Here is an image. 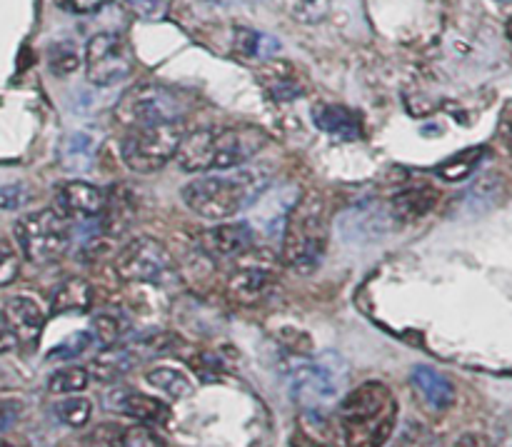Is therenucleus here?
I'll list each match as a JSON object with an SVG mask.
<instances>
[{
	"mask_svg": "<svg viewBox=\"0 0 512 447\" xmlns=\"http://www.w3.org/2000/svg\"><path fill=\"white\" fill-rule=\"evenodd\" d=\"M263 145L265 135L258 128H203L183 135L175 158L188 173L230 170L248 163Z\"/></svg>",
	"mask_w": 512,
	"mask_h": 447,
	"instance_id": "f257e3e1",
	"label": "nucleus"
},
{
	"mask_svg": "<svg viewBox=\"0 0 512 447\" xmlns=\"http://www.w3.org/2000/svg\"><path fill=\"white\" fill-rule=\"evenodd\" d=\"M398 403L388 385L363 383L340 403L338 423L350 447H383L393 435Z\"/></svg>",
	"mask_w": 512,
	"mask_h": 447,
	"instance_id": "f03ea898",
	"label": "nucleus"
},
{
	"mask_svg": "<svg viewBox=\"0 0 512 447\" xmlns=\"http://www.w3.org/2000/svg\"><path fill=\"white\" fill-rule=\"evenodd\" d=\"M268 185V173L260 168L210 175L185 185L183 203L205 220H228L248 208Z\"/></svg>",
	"mask_w": 512,
	"mask_h": 447,
	"instance_id": "7ed1b4c3",
	"label": "nucleus"
},
{
	"mask_svg": "<svg viewBox=\"0 0 512 447\" xmlns=\"http://www.w3.org/2000/svg\"><path fill=\"white\" fill-rule=\"evenodd\" d=\"M328 248V205L320 193H305L290 210L283 228V263L310 275L323 263Z\"/></svg>",
	"mask_w": 512,
	"mask_h": 447,
	"instance_id": "20e7f679",
	"label": "nucleus"
},
{
	"mask_svg": "<svg viewBox=\"0 0 512 447\" xmlns=\"http://www.w3.org/2000/svg\"><path fill=\"white\" fill-rule=\"evenodd\" d=\"M345 385H348V363L343 355L328 350L293 370L290 398L305 410H323L340 398Z\"/></svg>",
	"mask_w": 512,
	"mask_h": 447,
	"instance_id": "39448f33",
	"label": "nucleus"
},
{
	"mask_svg": "<svg viewBox=\"0 0 512 447\" xmlns=\"http://www.w3.org/2000/svg\"><path fill=\"white\" fill-rule=\"evenodd\" d=\"M15 240L25 260L33 265H48L68 250L70 223L55 208L38 210L15 223Z\"/></svg>",
	"mask_w": 512,
	"mask_h": 447,
	"instance_id": "423d86ee",
	"label": "nucleus"
},
{
	"mask_svg": "<svg viewBox=\"0 0 512 447\" xmlns=\"http://www.w3.org/2000/svg\"><path fill=\"white\" fill-rule=\"evenodd\" d=\"M183 135L180 120L133 128V133L123 140L125 165L135 173H155L175 158Z\"/></svg>",
	"mask_w": 512,
	"mask_h": 447,
	"instance_id": "0eeeda50",
	"label": "nucleus"
},
{
	"mask_svg": "<svg viewBox=\"0 0 512 447\" xmlns=\"http://www.w3.org/2000/svg\"><path fill=\"white\" fill-rule=\"evenodd\" d=\"M185 103L170 88L158 83H140L130 88L115 105V120L125 128H143L153 123L183 118Z\"/></svg>",
	"mask_w": 512,
	"mask_h": 447,
	"instance_id": "6e6552de",
	"label": "nucleus"
},
{
	"mask_svg": "<svg viewBox=\"0 0 512 447\" xmlns=\"http://www.w3.org/2000/svg\"><path fill=\"white\" fill-rule=\"evenodd\" d=\"M115 273L125 283L168 285L173 283L178 270H175L173 255L160 240L138 238L118 253Z\"/></svg>",
	"mask_w": 512,
	"mask_h": 447,
	"instance_id": "1a4fd4ad",
	"label": "nucleus"
},
{
	"mask_svg": "<svg viewBox=\"0 0 512 447\" xmlns=\"http://www.w3.org/2000/svg\"><path fill=\"white\" fill-rule=\"evenodd\" d=\"M85 73L98 88L120 83L133 73V53L128 43L115 33H98L85 48Z\"/></svg>",
	"mask_w": 512,
	"mask_h": 447,
	"instance_id": "9d476101",
	"label": "nucleus"
},
{
	"mask_svg": "<svg viewBox=\"0 0 512 447\" xmlns=\"http://www.w3.org/2000/svg\"><path fill=\"white\" fill-rule=\"evenodd\" d=\"M275 278V255L250 248L248 253L238 255V268L228 280V295L240 305H255L270 293Z\"/></svg>",
	"mask_w": 512,
	"mask_h": 447,
	"instance_id": "9b49d317",
	"label": "nucleus"
},
{
	"mask_svg": "<svg viewBox=\"0 0 512 447\" xmlns=\"http://www.w3.org/2000/svg\"><path fill=\"white\" fill-rule=\"evenodd\" d=\"M395 220L390 205L368 200V203L353 205L338 218V235L348 245H373L388 238L395 230Z\"/></svg>",
	"mask_w": 512,
	"mask_h": 447,
	"instance_id": "f8f14e48",
	"label": "nucleus"
},
{
	"mask_svg": "<svg viewBox=\"0 0 512 447\" xmlns=\"http://www.w3.org/2000/svg\"><path fill=\"white\" fill-rule=\"evenodd\" d=\"M300 200V188L293 183L283 185H268L258 198L250 203V220L255 233H263L268 238L275 235H283L285 220H288L290 210L295 208V203Z\"/></svg>",
	"mask_w": 512,
	"mask_h": 447,
	"instance_id": "ddd939ff",
	"label": "nucleus"
},
{
	"mask_svg": "<svg viewBox=\"0 0 512 447\" xmlns=\"http://www.w3.org/2000/svg\"><path fill=\"white\" fill-rule=\"evenodd\" d=\"M255 238L258 233L250 223H223L198 233V248L215 260L238 258L255 248Z\"/></svg>",
	"mask_w": 512,
	"mask_h": 447,
	"instance_id": "4468645a",
	"label": "nucleus"
},
{
	"mask_svg": "<svg viewBox=\"0 0 512 447\" xmlns=\"http://www.w3.org/2000/svg\"><path fill=\"white\" fill-rule=\"evenodd\" d=\"M105 205V190L83 180H68L55 190V210L68 220L98 218Z\"/></svg>",
	"mask_w": 512,
	"mask_h": 447,
	"instance_id": "2eb2a0df",
	"label": "nucleus"
},
{
	"mask_svg": "<svg viewBox=\"0 0 512 447\" xmlns=\"http://www.w3.org/2000/svg\"><path fill=\"white\" fill-rule=\"evenodd\" d=\"M310 115H313V123L335 140L353 143V140H358L360 135H363V128H360V115L355 113V110L345 108V105L318 103Z\"/></svg>",
	"mask_w": 512,
	"mask_h": 447,
	"instance_id": "dca6fc26",
	"label": "nucleus"
},
{
	"mask_svg": "<svg viewBox=\"0 0 512 447\" xmlns=\"http://www.w3.org/2000/svg\"><path fill=\"white\" fill-rule=\"evenodd\" d=\"M5 318H8V323L13 325L15 335H18L20 343H33L35 338L40 335V330H43V310L38 308V303L30 298H25V295H20V298H13L8 300V305L3 308Z\"/></svg>",
	"mask_w": 512,
	"mask_h": 447,
	"instance_id": "f3484780",
	"label": "nucleus"
},
{
	"mask_svg": "<svg viewBox=\"0 0 512 447\" xmlns=\"http://www.w3.org/2000/svg\"><path fill=\"white\" fill-rule=\"evenodd\" d=\"M435 203H438V190L430 185H420V188H410L395 195L390 200V210L398 223H418L435 208Z\"/></svg>",
	"mask_w": 512,
	"mask_h": 447,
	"instance_id": "a211bd4d",
	"label": "nucleus"
},
{
	"mask_svg": "<svg viewBox=\"0 0 512 447\" xmlns=\"http://www.w3.org/2000/svg\"><path fill=\"white\" fill-rule=\"evenodd\" d=\"M413 385L420 390V395H423L430 408L445 410L455 403L453 383L443 373H438V370L418 365L413 370Z\"/></svg>",
	"mask_w": 512,
	"mask_h": 447,
	"instance_id": "6ab92c4d",
	"label": "nucleus"
},
{
	"mask_svg": "<svg viewBox=\"0 0 512 447\" xmlns=\"http://www.w3.org/2000/svg\"><path fill=\"white\" fill-rule=\"evenodd\" d=\"M115 400H118V403L110 405V408L120 410V413L138 420V423H165L170 415L168 408H165L160 400L148 398V395L143 393H133V390H118V393H115Z\"/></svg>",
	"mask_w": 512,
	"mask_h": 447,
	"instance_id": "aec40b11",
	"label": "nucleus"
},
{
	"mask_svg": "<svg viewBox=\"0 0 512 447\" xmlns=\"http://www.w3.org/2000/svg\"><path fill=\"white\" fill-rule=\"evenodd\" d=\"M95 160V138L90 133H70L60 148V163L68 173H88Z\"/></svg>",
	"mask_w": 512,
	"mask_h": 447,
	"instance_id": "412c9836",
	"label": "nucleus"
},
{
	"mask_svg": "<svg viewBox=\"0 0 512 447\" xmlns=\"http://www.w3.org/2000/svg\"><path fill=\"white\" fill-rule=\"evenodd\" d=\"M93 305V288L83 278L65 280L53 295V315L68 313H85Z\"/></svg>",
	"mask_w": 512,
	"mask_h": 447,
	"instance_id": "4be33fe9",
	"label": "nucleus"
},
{
	"mask_svg": "<svg viewBox=\"0 0 512 447\" xmlns=\"http://www.w3.org/2000/svg\"><path fill=\"white\" fill-rule=\"evenodd\" d=\"M145 380L173 400H183L193 393V383H190L188 375L175 368H155L145 375Z\"/></svg>",
	"mask_w": 512,
	"mask_h": 447,
	"instance_id": "5701e85b",
	"label": "nucleus"
},
{
	"mask_svg": "<svg viewBox=\"0 0 512 447\" xmlns=\"http://www.w3.org/2000/svg\"><path fill=\"white\" fill-rule=\"evenodd\" d=\"M235 48L248 55V58H270L280 50V40L273 38V35L238 28L235 30Z\"/></svg>",
	"mask_w": 512,
	"mask_h": 447,
	"instance_id": "b1692460",
	"label": "nucleus"
},
{
	"mask_svg": "<svg viewBox=\"0 0 512 447\" xmlns=\"http://www.w3.org/2000/svg\"><path fill=\"white\" fill-rule=\"evenodd\" d=\"M483 153H485L483 148L463 150V153H458L455 158L445 160V163L438 168V175L443 180H448V183H460V180H465L475 168H478Z\"/></svg>",
	"mask_w": 512,
	"mask_h": 447,
	"instance_id": "393cba45",
	"label": "nucleus"
},
{
	"mask_svg": "<svg viewBox=\"0 0 512 447\" xmlns=\"http://www.w3.org/2000/svg\"><path fill=\"white\" fill-rule=\"evenodd\" d=\"M330 3H333V0H278V5L290 15V18L308 25L320 23V20L330 13Z\"/></svg>",
	"mask_w": 512,
	"mask_h": 447,
	"instance_id": "a878e982",
	"label": "nucleus"
},
{
	"mask_svg": "<svg viewBox=\"0 0 512 447\" xmlns=\"http://www.w3.org/2000/svg\"><path fill=\"white\" fill-rule=\"evenodd\" d=\"M55 415L60 418V423H65L68 428H83L90 420V400L85 398H68L63 403L55 405Z\"/></svg>",
	"mask_w": 512,
	"mask_h": 447,
	"instance_id": "bb28decb",
	"label": "nucleus"
},
{
	"mask_svg": "<svg viewBox=\"0 0 512 447\" xmlns=\"http://www.w3.org/2000/svg\"><path fill=\"white\" fill-rule=\"evenodd\" d=\"M130 368V355L125 350H115V353H105L103 358L95 360L93 375L100 380H118L125 370Z\"/></svg>",
	"mask_w": 512,
	"mask_h": 447,
	"instance_id": "cd10ccee",
	"label": "nucleus"
},
{
	"mask_svg": "<svg viewBox=\"0 0 512 447\" xmlns=\"http://www.w3.org/2000/svg\"><path fill=\"white\" fill-rule=\"evenodd\" d=\"M50 393H80L88 388V370L83 368H65L50 378Z\"/></svg>",
	"mask_w": 512,
	"mask_h": 447,
	"instance_id": "c85d7f7f",
	"label": "nucleus"
},
{
	"mask_svg": "<svg viewBox=\"0 0 512 447\" xmlns=\"http://www.w3.org/2000/svg\"><path fill=\"white\" fill-rule=\"evenodd\" d=\"M123 8L133 18L148 20V23L163 20L165 13H168V3L165 0H123Z\"/></svg>",
	"mask_w": 512,
	"mask_h": 447,
	"instance_id": "c756f323",
	"label": "nucleus"
},
{
	"mask_svg": "<svg viewBox=\"0 0 512 447\" xmlns=\"http://www.w3.org/2000/svg\"><path fill=\"white\" fill-rule=\"evenodd\" d=\"M123 330H125L123 320L115 318V315L103 313V315H98V318H95L90 335H93V338L98 340V343L113 345V343H118L120 335H123Z\"/></svg>",
	"mask_w": 512,
	"mask_h": 447,
	"instance_id": "7c9ffc66",
	"label": "nucleus"
},
{
	"mask_svg": "<svg viewBox=\"0 0 512 447\" xmlns=\"http://www.w3.org/2000/svg\"><path fill=\"white\" fill-rule=\"evenodd\" d=\"M110 447H163V443L155 438V433H150L148 428L138 425V428L123 430Z\"/></svg>",
	"mask_w": 512,
	"mask_h": 447,
	"instance_id": "2f4dec72",
	"label": "nucleus"
},
{
	"mask_svg": "<svg viewBox=\"0 0 512 447\" xmlns=\"http://www.w3.org/2000/svg\"><path fill=\"white\" fill-rule=\"evenodd\" d=\"M265 88H268L270 98L278 100V103H288V100H295L303 95V85L298 83V80L293 78H270L268 83H265Z\"/></svg>",
	"mask_w": 512,
	"mask_h": 447,
	"instance_id": "473e14b6",
	"label": "nucleus"
},
{
	"mask_svg": "<svg viewBox=\"0 0 512 447\" xmlns=\"http://www.w3.org/2000/svg\"><path fill=\"white\" fill-rule=\"evenodd\" d=\"M20 273V260L18 253L13 250V245L0 240V288L13 283Z\"/></svg>",
	"mask_w": 512,
	"mask_h": 447,
	"instance_id": "72a5a7b5",
	"label": "nucleus"
},
{
	"mask_svg": "<svg viewBox=\"0 0 512 447\" xmlns=\"http://www.w3.org/2000/svg\"><path fill=\"white\" fill-rule=\"evenodd\" d=\"M30 198V190L25 188L23 183H10V185H0V208L5 210H15L23 208Z\"/></svg>",
	"mask_w": 512,
	"mask_h": 447,
	"instance_id": "f704fd0d",
	"label": "nucleus"
},
{
	"mask_svg": "<svg viewBox=\"0 0 512 447\" xmlns=\"http://www.w3.org/2000/svg\"><path fill=\"white\" fill-rule=\"evenodd\" d=\"M90 340H93V335H90V333H78V335H73V338L65 340V343L60 345V348H55L53 353H50V358L73 360L75 355H80L85 348H88Z\"/></svg>",
	"mask_w": 512,
	"mask_h": 447,
	"instance_id": "c9c22d12",
	"label": "nucleus"
},
{
	"mask_svg": "<svg viewBox=\"0 0 512 447\" xmlns=\"http://www.w3.org/2000/svg\"><path fill=\"white\" fill-rule=\"evenodd\" d=\"M110 0H55V5H58L60 10H65V13H75V15H88V13H95V10L105 8Z\"/></svg>",
	"mask_w": 512,
	"mask_h": 447,
	"instance_id": "e433bc0d",
	"label": "nucleus"
},
{
	"mask_svg": "<svg viewBox=\"0 0 512 447\" xmlns=\"http://www.w3.org/2000/svg\"><path fill=\"white\" fill-rule=\"evenodd\" d=\"M20 345L18 335H15L13 325L8 323V318H5V313L0 310V353H10V350H15Z\"/></svg>",
	"mask_w": 512,
	"mask_h": 447,
	"instance_id": "4c0bfd02",
	"label": "nucleus"
},
{
	"mask_svg": "<svg viewBox=\"0 0 512 447\" xmlns=\"http://www.w3.org/2000/svg\"><path fill=\"white\" fill-rule=\"evenodd\" d=\"M20 415V405L15 400H0V435L13 428Z\"/></svg>",
	"mask_w": 512,
	"mask_h": 447,
	"instance_id": "58836bf2",
	"label": "nucleus"
},
{
	"mask_svg": "<svg viewBox=\"0 0 512 447\" xmlns=\"http://www.w3.org/2000/svg\"><path fill=\"white\" fill-rule=\"evenodd\" d=\"M458 447H488V445H485L483 440H478V438H465Z\"/></svg>",
	"mask_w": 512,
	"mask_h": 447,
	"instance_id": "ea45409f",
	"label": "nucleus"
},
{
	"mask_svg": "<svg viewBox=\"0 0 512 447\" xmlns=\"http://www.w3.org/2000/svg\"><path fill=\"white\" fill-rule=\"evenodd\" d=\"M0 447H15V445H10V443H5V440H0Z\"/></svg>",
	"mask_w": 512,
	"mask_h": 447,
	"instance_id": "a19ab883",
	"label": "nucleus"
},
{
	"mask_svg": "<svg viewBox=\"0 0 512 447\" xmlns=\"http://www.w3.org/2000/svg\"><path fill=\"white\" fill-rule=\"evenodd\" d=\"M500 3H512V0H500Z\"/></svg>",
	"mask_w": 512,
	"mask_h": 447,
	"instance_id": "79ce46f5",
	"label": "nucleus"
},
{
	"mask_svg": "<svg viewBox=\"0 0 512 447\" xmlns=\"http://www.w3.org/2000/svg\"><path fill=\"white\" fill-rule=\"evenodd\" d=\"M510 38H512V20H510Z\"/></svg>",
	"mask_w": 512,
	"mask_h": 447,
	"instance_id": "37998d69",
	"label": "nucleus"
}]
</instances>
